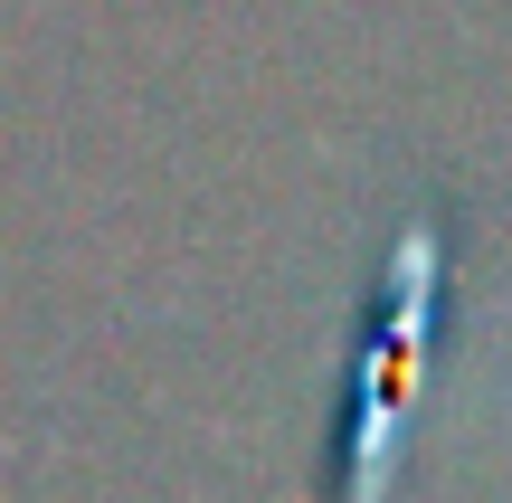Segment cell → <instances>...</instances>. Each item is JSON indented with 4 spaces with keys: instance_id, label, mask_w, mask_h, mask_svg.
I'll use <instances>...</instances> for the list:
<instances>
[{
    "instance_id": "1",
    "label": "cell",
    "mask_w": 512,
    "mask_h": 503,
    "mask_svg": "<svg viewBox=\"0 0 512 503\" xmlns=\"http://www.w3.org/2000/svg\"><path fill=\"white\" fill-rule=\"evenodd\" d=\"M427 323H437V238L408 228L399 266H389V323L370 342V380H361V447H351V503H380L389 475V418L427 371Z\"/></svg>"
}]
</instances>
